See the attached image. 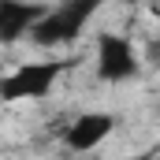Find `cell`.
Listing matches in <instances>:
<instances>
[{
	"instance_id": "7a4b0ae2",
	"label": "cell",
	"mask_w": 160,
	"mask_h": 160,
	"mask_svg": "<svg viewBox=\"0 0 160 160\" xmlns=\"http://www.w3.org/2000/svg\"><path fill=\"white\" fill-rule=\"evenodd\" d=\"M75 63H78L75 56H67V60L22 63L19 71L4 75V82H0V97H4L8 104H15V101H38V97H48V93H52V86H56V78H60L63 71H71Z\"/></svg>"
},
{
	"instance_id": "3957f363",
	"label": "cell",
	"mask_w": 160,
	"mask_h": 160,
	"mask_svg": "<svg viewBox=\"0 0 160 160\" xmlns=\"http://www.w3.org/2000/svg\"><path fill=\"white\" fill-rule=\"evenodd\" d=\"M97 75L101 82H127L138 75V56L134 45L119 34H101L97 41Z\"/></svg>"
},
{
	"instance_id": "5b68a950",
	"label": "cell",
	"mask_w": 160,
	"mask_h": 160,
	"mask_svg": "<svg viewBox=\"0 0 160 160\" xmlns=\"http://www.w3.org/2000/svg\"><path fill=\"white\" fill-rule=\"evenodd\" d=\"M45 11H48L45 4H22V0H0V41L15 45V41L22 38V34H30V30H34V22H38V19L45 15Z\"/></svg>"
},
{
	"instance_id": "6da1fadb",
	"label": "cell",
	"mask_w": 160,
	"mask_h": 160,
	"mask_svg": "<svg viewBox=\"0 0 160 160\" xmlns=\"http://www.w3.org/2000/svg\"><path fill=\"white\" fill-rule=\"evenodd\" d=\"M104 0H63L60 8H48L34 22L30 30V41L41 45V48H56V45H71L78 41V34L86 30V22L101 11Z\"/></svg>"
},
{
	"instance_id": "277c9868",
	"label": "cell",
	"mask_w": 160,
	"mask_h": 160,
	"mask_svg": "<svg viewBox=\"0 0 160 160\" xmlns=\"http://www.w3.org/2000/svg\"><path fill=\"white\" fill-rule=\"evenodd\" d=\"M112 130H116V119H112L108 112H86V116H78V119L63 130V142H67V149H75V153H89V149H97Z\"/></svg>"
}]
</instances>
